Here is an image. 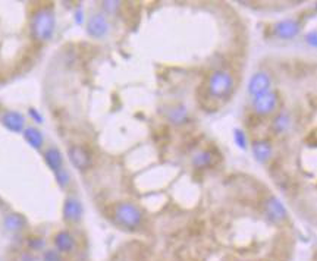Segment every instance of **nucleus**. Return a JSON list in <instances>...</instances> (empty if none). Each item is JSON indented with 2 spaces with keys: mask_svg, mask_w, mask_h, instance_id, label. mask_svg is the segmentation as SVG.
<instances>
[{
  "mask_svg": "<svg viewBox=\"0 0 317 261\" xmlns=\"http://www.w3.org/2000/svg\"><path fill=\"white\" fill-rule=\"evenodd\" d=\"M207 96L214 100H226L235 88V79L226 71H214L207 79Z\"/></svg>",
  "mask_w": 317,
  "mask_h": 261,
  "instance_id": "1",
  "label": "nucleus"
},
{
  "mask_svg": "<svg viewBox=\"0 0 317 261\" xmlns=\"http://www.w3.org/2000/svg\"><path fill=\"white\" fill-rule=\"evenodd\" d=\"M54 25L56 19L52 9L49 7L38 9L31 19V34L37 41H49L53 37Z\"/></svg>",
  "mask_w": 317,
  "mask_h": 261,
  "instance_id": "2",
  "label": "nucleus"
},
{
  "mask_svg": "<svg viewBox=\"0 0 317 261\" xmlns=\"http://www.w3.org/2000/svg\"><path fill=\"white\" fill-rule=\"evenodd\" d=\"M113 217L115 220L125 228H138L143 222V214L131 203H119L113 209Z\"/></svg>",
  "mask_w": 317,
  "mask_h": 261,
  "instance_id": "3",
  "label": "nucleus"
},
{
  "mask_svg": "<svg viewBox=\"0 0 317 261\" xmlns=\"http://www.w3.org/2000/svg\"><path fill=\"white\" fill-rule=\"evenodd\" d=\"M276 105H278V96H276V93H273V91L263 93V94L254 97V100H253L254 110H256V113L260 115V116L270 115V113L276 109Z\"/></svg>",
  "mask_w": 317,
  "mask_h": 261,
  "instance_id": "4",
  "label": "nucleus"
},
{
  "mask_svg": "<svg viewBox=\"0 0 317 261\" xmlns=\"http://www.w3.org/2000/svg\"><path fill=\"white\" fill-rule=\"evenodd\" d=\"M68 157H69L71 163L78 170H87L91 166V161H93L91 153L85 147H82V145H72V147H69Z\"/></svg>",
  "mask_w": 317,
  "mask_h": 261,
  "instance_id": "5",
  "label": "nucleus"
},
{
  "mask_svg": "<svg viewBox=\"0 0 317 261\" xmlns=\"http://www.w3.org/2000/svg\"><path fill=\"white\" fill-rule=\"evenodd\" d=\"M264 211L267 214V217L270 220H273L275 223H281L284 220H287L288 213L287 209L284 207V204L273 195L267 197V200L264 201Z\"/></svg>",
  "mask_w": 317,
  "mask_h": 261,
  "instance_id": "6",
  "label": "nucleus"
},
{
  "mask_svg": "<svg viewBox=\"0 0 317 261\" xmlns=\"http://www.w3.org/2000/svg\"><path fill=\"white\" fill-rule=\"evenodd\" d=\"M87 32L94 37V38H102L109 32V22L106 19L105 15L102 13H96L88 19L87 24Z\"/></svg>",
  "mask_w": 317,
  "mask_h": 261,
  "instance_id": "7",
  "label": "nucleus"
},
{
  "mask_svg": "<svg viewBox=\"0 0 317 261\" xmlns=\"http://www.w3.org/2000/svg\"><path fill=\"white\" fill-rule=\"evenodd\" d=\"M248 91L254 97L270 91V77L266 72H259L253 75V78L250 79V84H248Z\"/></svg>",
  "mask_w": 317,
  "mask_h": 261,
  "instance_id": "8",
  "label": "nucleus"
},
{
  "mask_svg": "<svg viewBox=\"0 0 317 261\" xmlns=\"http://www.w3.org/2000/svg\"><path fill=\"white\" fill-rule=\"evenodd\" d=\"M82 217V204L79 203L77 198H66L65 204H63V219L69 223H75L79 222Z\"/></svg>",
  "mask_w": 317,
  "mask_h": 261,
  "instance_id": "9",
  "label": "nucleus"
},
{
  "mask_svg": "<svg viewBox=\"0 0 317 261\" xmlns=\"http://www.w3.org/2000/svg\"><path fill=\"white\" fill-rule=\"evenodd\" d=\"M1 124L10 132H21V130H24V127H25V118L19 112L9 110L1 116Z\"/></svg>",
  "mask_w": 317,
  "mask_h": 261,
  "instance_id": "10",
  "label": "nucleus"
},
{
  "mask_svg": "<svg viewBox=\"0 0 317 261\" xmlns=\"http://www.w3.org/2000/svg\"><path fill=\"white\" fill-rule=\"evenodd\" d=\"M275 32H276L278 37L285 38V40H290V38H294L300 32V24L295 19L281 21V22H278L276 26H275Z\"/></svg>",
  "mask_w": 317,
  "mask_h": 261,
  "instance_id": "11",
  "label": "nucleus"
},
{
  "mask_svg": "<svg viewBox=\"0 0 317 261\" xmlns=\"http://www.w3.org/2000/svg\"><path fill=\"white\" fill-rule=\"evenodd\" d=\"M54 247L57 253H71L75 248V238L68 231H60L54 235Z\"/></svg>",
  "mask_w": 317,
  "mask_h": 261,
  "instance_id": "12",
  "label": "nucleus"
},
{
  "mask_svg": "<svg viewBox=\"0 0 317 261\" xmlns=\"http://www.w3.org/2000/svg\"><path fill=\"white\" fill-rule=\"evenodd\" d=\"M4 228L9 231V232H19L25 228L26 220L25 217L22 214H18V213H12V214H7L4 217Z\"/></svg>",
  "mask_w": 317,
  "mask_h": 261,
  "instance_id": "13",
  "label": "nucleus"
},
{
  "mask_svg": "<svg viewBox=\"0 0 317 261\" xmlns=\"http://www.w3.org/2000/svg\"><path fill=\"white\" fill-rule=\"evenodd\" d=\"M253 153L256 158L259 161H267L270 157H272V153H273V148L270 145L269 141H264V139H259L253 144Z\"/></svg>",
  "mask_w": 317,
  "mask_h": 261,
  "instance_id": "14",
  "label": "nucleus"
},
{
  "mask_svg": "<svg viewBox=\"0 0 317 261\" xmlns=\"http://www.w3.org/2000/svg\"><path fill=\"white\" fill-rule=\"evenodd\" d=\"M44 160H46V164L52 169L53 172H57L59 169H62L63 157H62V153H60L59 148L50 147V148L44 153Z\"/></svg>",
  "mask_w": 317,
  "mask_h": 261,
  "instance_id": "15",
  "label": "nucleus"
},
{
  "mask_svg": "<svg viewBox=\"0 0 317 261\" xmlns=\"http://www.w3.org/2000/svg\"><path fill=\"white\" fill-rule=\"evenodd\" d=\"M24 138H25L26 142H28L32 148H35V150H40L41 145H43V141H44V139H43V133L37 130V128H32V127L24 130Z\"/></svg>",
  "mask_w": 317,
  "mask_h": 261,
  "instance_id": "16",
  "label": "nucleus"
},
{
  "mask_svg": "<svg viewBox=\"0 0 317 261\" xmlns=\"http://www.w3.org/2000/svg\"><path fill=\"white\" fill-rule=\"evenodd\" d=\"M214 161V156L210 151H201L194 157V164L197 167H209Z\"/></svg>",
  "mask_w": 317,
  "mask_h": 261,
  "instance_id": "17",
  "label": "nucleus"
},
{
  "mask_svg": "<svg viewBox=\"0 0 317 261\" xmlns=\"http://www.w3.org/2000/svg\"><path fill=\"white\" fill-rule=\"evenodd\" d=\"M169 118H170V121H172L173 124H182L184 121H186V118H188V113H186L185 107L179 106V107L173 109V110L169 113Z\"/></svg>",
  "mask_w": 317,
  "mask_h": 261,
  "instance_id": "18",
  "label": "nucleus"
},
{
  "mask_svg": "<svg viewBox=\"0 0 317 261\" xmlns=\"http://www.w3.org/2000/svg\"><path fill=\"white\" fill-rule=\"evenodd\" d=\"M288 125H290V118H288V115L281 113V115L275 119V122H273V130H275V132H284V130L288 128Z\"/></svg>",
  "mask_w": 317,
  "mask_h": 261,
  "instance_id": "19",
  "label": "nucleus"
},
{
  "mask_svg": "<svg viewBox=\"0 0 317 261\" xmlns=\"http://www.w3.org/2000/svg\"><path fill=\"white\" fill-rule=\"evenodd\" d=\"M54 175H56V181L60 185V188H66V186H68V183L71 181L68 170H65V169L62 167V169H59L57 172H54Z\"/></svg>",
  "mask_w": 317,
  "mask_h": 261,
  "instance_id": "20",
  "label": "nucleus"
},
{
  "mask_svg": "<svg viewBox=\"0 0 317 261\" xmlns=\"http://www.w3.org/2000/svg\"><path fill=\"white\" fill-rule=\"evenodd\" d=\"M234 136H235V141H237V144L241 148H245V147H247V138H245V135H244L242 130H235Z\"/></svg>",
  "mask_w": 317,
  "mask_h": 261,
  "instance_id": "21",
  "label": "nucleus"
},
{
  "mask_svg": "<svg viewBox=\"0 0 317 261\" xmlns=\"http://www.w3.org/2000/svg\"><path fill=\"white\" fill-rule=\"evenodd\" d=\"M44 261H62L60 260V256H59V253L57 251H46L44 253Z\"/></svg>",
  "mask_w": 317,
  "mask_h": 261,
  "instance_id": "22",
  "label": "nucleus"
},
{
  "mask_svg": "<svg viewBox=\"0 0 317 261\" xmlns=\"http://www.w3.org/2000/svg\"><path fill=\"white\" fill-rule=\"evenodd\" d=\"M119 6H121V1H105L103 3V7L109 12H115V9L119 7Z\"/></svg>",
  "mask_w": 317,
  "mask_h": 261,
  "instance_id": "23",
  "label": "nucleus"
},
{
  "mask_svg": "<svg viewBox=\"0 0 317 261\" xmlns=\"http://www.w3.org/2000/svg\"><path fill=\"white\" fill-rule=\"evenodd\" d=\"M29 115H31V118H32L35 122H38V124H41V122H43V118H41V115H40L37 110H34V109H29Z\"/></svg>",
  "mask_w": 317,
  "mask_h": 261,
  "instance_id": "24",
  "label": "nucleus"
}]
</instances>
